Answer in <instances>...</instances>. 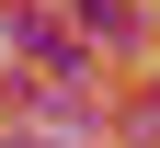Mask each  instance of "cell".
I'll return each mask as SVG.
<instances>
[{
    "instance_id": "cell-3",
    "label": "cell",
    "mask_w": 160,
    "mask_h": 148,
    "mask_svg": "<svg viewBox=\"0 0 160 148\" xmlns=\"http://www.w3.org/2000/svg\"><path fill=\"white\" fill-rule=\"evenodd\" d=\"M0 148H46V137H0Z\"/></svg>"
},
{
    "instance_id": "cell-1",
    "label": "cell",
    "mask_w": 160,
    "mask_h": 148,
    "mask_svg": "<svg viewBox=\"0 0 160 148\" xmlns=\"http://www.w3.org/2000/svg\"><path fill=\"white\" fill-rule=\"evenodd\" d=\"M69 12H80V46H137V34H149L137 0H69Z\"/></svg>"
},
{
    "instance_id": "cell-2",
    "label": "cell",
    "mask_w": 160,
    "mask_h": 148,
    "mask_svg": "<svg viewBox=\"0 0 160 148\" xmlns=\"http://www.w3.org/2000/svg\"><path fill=\"white\" fill-rule=\"evenodd\" d=\"M137 148H160V91H149V103H137Z\"/></svg>"
}]
</instances>
